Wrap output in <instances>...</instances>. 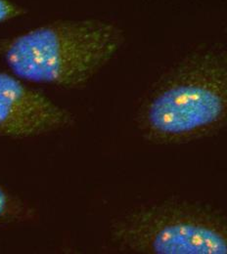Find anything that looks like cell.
<instances>
[{
  "instance_id": "cell-1",
  "label": "cell",
  "mask_w": 227,
  "mask_h": 254,
  "mask_svg": "<svg viewBox=\"0 0 227 254\" xmlns=\"http://www.w3.org/2000/svg\"><path fill=\"white\" fill-rule=\"evenodd\" d=\"M124 41V32L112 23L62 20L9 38L0 53L22 80L72 89L85 85Z\"/></svg>"
},
{
  "instance_id": "cell-2",
  "label": "cell",
  "mask_w": 227,
  "mask_h": 254,
  "mask_svg": "<svg viewBox=\"0 0 227 254\" xmlns=\"http://www.w3.org/2000/svg\"><path fill=\"white\" fill-rule=\"evenodd\" d=\"M152 141L183 143L227 127V53L208 49L176 65L159 83L140 114Z\"/></svg>"
},
{
  "instance_id": "cell-3",
  "label": "cell",
  "mask_w": 227,
  "mask_h": 254,
  "mask_svg": "<svg viewBox=\"0 0 227 254\" xmlns=\"http://www.w3.org/2000/svg\"><path fill=\"white\" fill-rule=\"evenodd\" d=\"M111 239L132 254H227V217L192 204L146 206L114 223Z\"/></svg>"
},
{
  "instance_id": "cell-4",
  "label": "cell",
  "mask_w": 227,
  "mask_h": 254,
  "mask_svg": "<svg viewBox=\"0 0 227 254\" xmlns=\"http://www.w3.org/2000/svg\"><path fill=\"white\" fill-rule=\"evenodd\" d=\"M23 81L0 71V136L35 137L73 126L68 110Z\"/></svg>"
},
{
  "instance_id": "cell-5",
  "label": "cell",
  "mask_w": 227,
  "mask_h": 254,
  "mask_svg": "<svg viewBox=\"0 0 227 254\" xmlns=\"http://www.w3.org/2000/svg\"><path fill=\"white\" fill-rule=\"evenodd\" d=\"M35 216L32 206L0 186V223L28 222Z\"/></svg>"
},
{
  "instance_id": "cell-6",
  "label": "cell",
  "mask_w": 227,
  "mask_h": 254,
  "mask_svg": "<svg viewBox=\"0 0 227 254\" xmlns=\"http://www.w3.org/2000/svg\"><path fill=\"white\" fill-rule=\"evenodd\" d=\"M26 13V9L22 6L10 0H0V24L24 16Z\"/></svg>"
}]
</instances>
